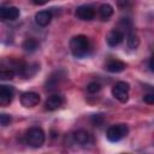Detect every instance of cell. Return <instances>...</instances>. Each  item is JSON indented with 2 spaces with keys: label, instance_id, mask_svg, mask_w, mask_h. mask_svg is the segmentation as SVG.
Wrapping results in <instances>:
<instances>
[{
  "label": "cell",
  "instance_id": "1",
  "mask_svg": "<svg viewBox=\"0 0 154 154\" xmlns=\"http://www.w3.org/2000/svg\"><path fill=\"white\" fill-rule=\"evenodd\" d=\"M70 49L71 53L76 58L84 57L89 51V41L84 35H77L71 38L70 41Z\"/></svg>",
  "mask_w": 154,
  "mask_h": 154
},
{
  "label": "cell",
  "instance_id": "2",
  "mask_svg": "<svg viewBox=\"0 0 154 154\" xmlns=\"http://www.w3.org/2000/svg\"><path fill=\"white\" fill-rule=\"evenodd\" d=\"M26 143L34 148H38L45 143V132L38 126H32L26 131Z\"/></svg>",
  "mask_w": 154,
  "mask_h": 154
},
{
  "label": "cell",
  "instance_id": "3",
  "mask_svg": "<svg viewBox=\"0 0 154 154\" xmlns=\"http://www.w3.org/2000/svg\"><path fill=\"white\" fill-rule=\"evenodd\" d=\"M128 132H129V129L125 124H117L108 128L106 136L111 142H118L122 138H124L128 135Z\"/></svg>",
  "mask_w": 154,
  "mask_h": 154
},
{
  "label": "cell",
  "instance_id": "4",
  "mask_svg": "<svg viewBox=\"0 0 154 154\" xmlns=\"http://www.w3.org/2000/svg\"><path fill=\"white\" fill-rule=\"evenodd\" d=\"M129 90L130 85L126 82H118L112 88V95L122 103H125L129 100Z\"/></svg>",
  "mask_w": 154,
  "mask_h": 154
},
{
  "label": "cell",
  "instance_id": "5",
  "mask_svg": "<svg viewBox=\"0 0 154 154\" xmlns=\"http://www.w3.org/2000/svg\"><path fill=\"white\" fill-rule=\"evenodd\" d=\"M38 102H40V95L35 91H26L20 96V103L24 107H34L38 105Z\"/></svg>",
  "mask_w": 154,
  "mask_h": 154
},
{
  "label": "cell",
  "instance_id": "6",
  "mask_svg": "<svg viewBox=\"0 0 154 154\" xmlns=\"http://www.w3.org/2000/svg\"><path fill=\"white\" fill-rule=\"evenodd\" d=\"M19 17V10L14 6H0V20H14Z\"/></svg>",
  "mask_w": 154,
  "mask_h": 154
},
{
  "label": "cell",
  "instance_id": "7",
  "mask_svg": "<svg viewBox=\"0 0 154 154\" xmlns=\"http://www.w3.org/2000/svg\"><path fill=\"white\" fill-rule=\"evenodd\" d=\"M63 102H64V99H63L61 95L53 94V95L47 97V100L45 102V107L48 111H55V109H58L63 105Z\"/></svg>",
  "mask_w": 154,
  "mask_h": 154
},
{
  "label": "cell",
  "instance_id": "8",
  "mask_svg": "<svg viewBox=\"0 0 154 154\" xmlns=\"http://www.w3.org/2000/svg\"><path fill=\"white\" fill-rule=\"evenodd\" d=\"M13 97V89L8 85H0V106H8Z\"/></svg>",
  "mask_w": 154,
  "mask_h": 154
},
{
  "label": "cell",
  "instance_id": "9",
  "mask_svg": "<svg viewBox=\"0 0 154 154\" xmlns=\"http://www.w3.org/2000/svg\"><path fill=\"white\" fill-rule=\"evenodd\" d=\"M76 16L82 19V20H91L95 16V11L94 8H91L90 6H87V5H82L79 7H77L76 10Z\"/></svg>",
  "mask_w": 154,
  "mask_h": 154
},
{
  "label": "cell",
  "instance_id": "10",
  "mask_svg": "<svg viewBox=\"0 0 154 154\" xmlns=\"http://www.w3.org/2000/svg\"><path fill=\"white\" fill-rule=\"evenodd\" d=\"M123 38H124L123 31H120V30H118V29H113V30L109 31V34L107 35V43H108V46H111V47H116V46H118L119 43H122Z\"/></svg>",
  "mask_w": 154,
  "mask_h": 154
},
{
  "label": "cell",
  "instance_id": "11",
  "mask_svg": "<svg viewBox=\"0 0 154 154\" xmlns=\"http://www.w3.org/2000/svg\"><path fill=\"white\" fill-rule=\"evenodd\" d=\"M73 140L76 143H78L81 146H87L91 142V136L89 135V132H87L84 130H78L73 134Z\"/></svg>",
  "mask_w": 154,
  "mask_h": 154
},
{
  "label": "cell",
  "instance_id": "12",
  "mask_svg": "<svg viewBox=\"0 0 154 154\" xmlns=\"http://www.w3.org/2000/svg\"><path fill=\"white\" fill-rule=\"evenodd\" d=\"M52 19V12L51 11H40L35 14V22L40 26H46L51 23Z\"/></svg>",
  "mask_w": 154,
  "mask_h": 154
},
{
  "label": "cell",
  "instance_id": "13",
  "mask_svg": "<svg viewBox=\"0 0 154 154\" xmlns=\"http://www.w3.org/2000/svg\"><path fill=\"white\" fill-rule=\"evenodd\" d=\"M125 67H126L125 63H123V61H120V60H117V59L108 61V63H107V65H106V69H107L109 72H112V73L122 72Z\"/></svg>",
  "mask_w": 154,
  "mask_h": 154
},
{
  "label": "cell",
  "instance_id": "14",
  "mask_svg": "<svg viewBox=\"0 0 154 154\" xmlns=\"http://www.w3.org/2000/svg\"><path fill=\"white\" fill-rule=\"evenodd\" d=\"M16 75L14 70L11 67V65H1L0 64V79H11Z\"/></svg>",
  "mask_w": 154,
  "mask_h": 154
},
{
  "label": "cell",
  "instance_id": "15",
  "mask_svg": "<svg viewBox=\"0 0 154 154\" xmlns=\"http://www.w3.org/2000/svg\"><path fill=\"white\" fill-rule=\"evenodd\" d=\"M113 14V7L108 4H102L99 7V16L102 20H107Z\"/></svg>",
  "mask_w": 154,
  "mask_h": 154
},
{
  "label": "cell",
  "instance_id": "16",
  "mask_svg": "<svg viewBox=\"0 0 154 154\" xmlns=\"http://www.w3.org/2000/svg\"><path fill=\"white\" fill-rule=\"evenodd\" d=\"M126 43H128V47L130 49H136L140 45V38L137 36V34L135 31H130L128 34V37H126Z\"/></svg>",
  "mask_w": 154,
  "mask_h": 154
},
{
  "label": "cell",
  "instance_id": "17",
  "mask_svg": "<svg viewBox=\"0 0 154 154\" xmlns=\"http://www.w3.org/2000/svg\"><path fill=\"white\" fill-rule=\"evenodd\" d=\"M38 46L40 45L37 42V40H35V38H26L23 42V48L26 52H35L38 48Z\"/></svg>",
  "mask_w": 154,
  "mask_h": 154
},
{
  "label": "cell",
  "instance_id": "18",
  "mask_svg": "<svg viewBox=\"0 0 154 154\" xmlns=\"http://www.w3.org/2000/svg\"><path fill=\"white\" fill-rule=\"evenodd\" d=\"M40 67H38V65L36 64V63H34V64H30V65H26L25 64V66H24V69H23V72H22V76H24V77H31L32 75H35L36 73V71L38 70Z\"/></svg>",
  "mask_w": 154,
  "mask_h": 154
},
{
  "label": "cell",
  "instance_id": "19",
  "mask_svg": "<svg viewBox=\"0 0 154 154\" xmlns=\"http://www.w3.org/2000/svg\"><path fill=\"white\" fill-rule=\"evenodd\" d=\"M100 89H101V84L97 83V82H90V83L87 85V90H88V93H90V94H95V93H97Z\"/></svg>",
  "mask_w": 154,
  "mask_h": 154
},
{
  "label": "cell",
  "instance_id": "20",
  "mask_svg": "<svg viewBox=\"0 0 154 154\" xmlns=\"http://www.w3.org/2000/svg\"><path fill=\"white\" fill-rule=\"evenodd\" d=\"M12 122V117L10 114H6V113H0V124L6 126L8 125L10 123Z\"/></svg>",
  "mask_w": 154,
  "mask_h": 154
},
{
  "label": "cell",
  "instance_id": "21",
  "mask_svg": "<svg viewBox=\"0 0 154 154\" xmlns=\"http://www.w3.org/2000/svg\"><path fill=\"white\" fill-rule=\"evenodd\" d=\"M102 122H103V118H102V116H100V114H95V116L91 117V123H93L95 126H100V125L102 124Z\"/></svg>",
  "mask_w": 154,
  "mask_h": 154
},
{
  "label": "cell",
  "instance_id": "22",
  "mask_svg": "<svg viewBox=\"0 0 154 154\" xmlns=\"http://www.w3.org/2000/svg\"><path fill=\"white\" fill-rule=\"evenodd\" d=\"M143 101L149 105H153L154 103V94H146L143 96Z\"/></svg>",
  "mask_w": 154,
  "mask_h": 154
},
{
  "label": "cell",
  "instance_id": "23",
  "mask_svg": "<svg viewBox=\"0 0 154 154\" xmlns=\"http://www.w3.org/2000/svg\"><path fill=\"white\" fill-rule=\"evenodd\" d=\"M32 1H34L35 5H45L48 0H32Z\"/></svg>",
  "mask_w": 154,
  "mask_h": 154
}]
</instances>
